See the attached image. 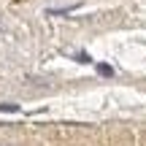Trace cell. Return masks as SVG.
I'll list each match as a JSON object with an SVG mask.
<instances>
[{
	"label": "cell",
	"mask_w": 146,
	"mask_h": 146,
	"mask_svg": "<svg viewBox=\"0 0 146 146\" xmlns=\"http://www.w3.org/2000/svg\"><path fill=\"white\" fill-rule=\"evenodd\" d=\"M76 8H81V3H73V5H65V8H49L46 14H49V16H65V14H70V11H76Z\"/></svg>",
	"instance_id": "obj_1"
},
{
	"label": "cell",
	"mask_w": 146,
	"mask_h": 146,
	"mask_svg": "<svg viewBox=\"0 0 146 146\" xmlns=\"http://www.w3.org/2000/svg\"><path fill=\"white\" fill-rule=\"evenodd\" d=\"M0 111H8V114H16V111H22V108H19V103H0Z\"/></svg>",
	"instance_id": "obj_2"
},
{
	"label": "cell",
	"mask_w": 146,
	"mask_h": 146,
	"mask_svg": "<svg viewBox=\"0 0 146 146\" xmlns=\"http://www.w3.org/2000/svg\"><path fill=\"white\" fill-rule=\"evenodd\" d=\"M98 73H100V76H114V68L106 65V62H100V65H98Z\"/></svg>",
	"instance_id": "obj_3"
},
{
	"label": "cell",
	"mask_w": 146,
	"mask_h": 146,
	"mask_svg": "<svg viewBox=\"0 0 146 146\" xmlns=\"http://www.w3.org/2000/svg\"><path fill=\"white\" fill-rule=\"evenodd\" d=\"M76 60H78V62H89V57H87L84 52H78V54H76Z\"/></svg>",
	"instance_id": "obj_4"
}]
</instances>
